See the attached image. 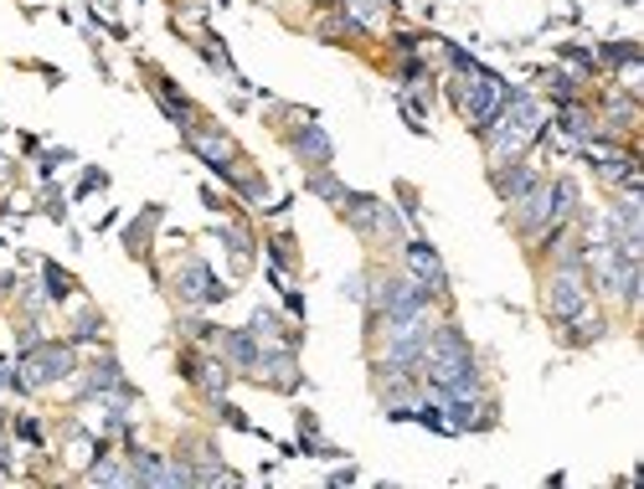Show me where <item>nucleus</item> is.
<instances>
[{
    "instance_id": "6e6552de",
    "label": "nucleus",
    "mask_w": 644,
    "mask_h": 489,
    "mask_svg": "<svg viewBox=\"0 0 644 489\" xmlns=\"http://www.w3.org/2000/svg\"><path fill=\"white\" fill-rule=\"evenodd\" d=\"M186 140H191V150H196V155H202L206 165H212V170H222V176H232V160H238V145H232V140H227V134H222V129H186Z\"/></svg>"
},
{
    "instance_id": "f257e3e1",
    "label": "nucleus",
    "mask_w": 644,
    "mask_h": 489,
    "mask_svg": "<svg viewBox=\"0 0 644 489\" xmlns=\"http://www.w3.org/2000/svg\"><path fill=\"white\" fill-rule=\"evenodd\" d=\"M536 134H541V104L526 98V93H511L505 109H500L496 119H490V129H485L490 170H496V165H511V160H526V150L536 145Z\"/></svg>"
},
{
    "instance_id": "39448f33",
    "label": "nucleus",
    "mask_w": 644,
    "mask_h": 489,
    "mask_svg": "<svg viewBox=\"0 0 644 489\" xmlns=\"http://www.w3.org/2000/svg\"><path fill=\"white\" fill-rule=\"evenodd\" d=\"M21 386H52V381H62L68 371H73V350L68 345H32L26 350V361H21Z\"/></svg>"
},
{
    "instance_id": "0eeeda50",
    "label": "nucleus",
    "mask_w": 644,
    "mask_h": 489,
    "mask_svg": "<svg viewBox=\"0 0 644 489\" xmlns=\"http://www.w3.org/2000/svg\"><path fill=\"white\" fill-rule=\"evenodd\" d=\"M176 294H181L186 305H212V299H222V284L206 273V263L202 258H186L181 269H176Z\"/></svg>"
},
{
    "instance_id": "f8f14e48",
    "label": "nucleus",
    "mask_w": 644,
    "mask_h": 489,
    "mask_svg": "<svg viewBox=\"0 0 644 489\" xmlns=\"http://www.w3.org/2000/svg\"><path fill=\"white\" fill-rule=\"evenodd\" d=\"M490 176H496V191H500V201H505V206H511V201H515V196H521V191H526V186L536 181V170H532V165H526V160L496 165Z\"/></svg>"
},
{
    "instance_id": "f3484780",
    "label": "nucleus",
    "mask_w": 644,
    "mask_h": 489,
    "mask_svg": "<svg viewBox=\"0 0 644 489\" xmlns=\"http://www.w3.org/2000/svg\"><path fill=\"white\" fill-rule=\"evenodd\" d=\"M350 16H361V21H377V0H350Z\"/></svg>"
},
{
    "instance_id": "20e7f679",
    "label": "nucleus",
    "mask_w": 644,
    "mask_h": 489,
    "mask_svg": "<svg viewBox=\"0 0 644 489\" xmlns=\"http://www.w3.org/2000/svg\"><path fill=\"white\" fill-rule=\"evenodd\" d=\"M341 212L350 217V227L367 237L371 248H403V222H397V206H386L377 196H346L341 201Z\"/></svg>"
},
{
    "instance_id": "9d476101",
    "label": "nucleus",
    "mask_w": 644,
    "mask_h": 489,
    "mask_svg": "<svg viewBox=\"0 0 644 489\" xmlns=\"http://www.w3.org/2000/svg\"><path fill=\"white\" fill-rule=\"evenodd\" d=\"M289 145H295V155L305 165H314V170H320V165H331V134H325L320 124L295 129V140H289Z\"/></svg>"
},
{
    "instance_id": "1a4fd4ad",
    "label": "nucleus",
    "mask_w": 644,
    "mask_h": 489,
    "mask_svg": "<svg viewBox=\"0 0 644 489\" xmlns=\"http://www.w3.org/2000/svg\"><path fill=\"white\" fill-rule=\"evenodd\" d=\"M186 377L196 381V392L212 402H222V392H227V381H232V371H227V361H186Z\"/></svg>"
},
{
    "instance_id": "7ed1b4c3",
    "label": "nucleus",
    "mask_w": 644,
    "mask_h": 489,
    "mask_svg": "<svg viewBox=\"0 0 644 489\" xmlns=\"http://www.w3.org/2000/svg\"><path fill=\"white\" fill-rule=\"evenodd\" d=\"M505 98H511V88H505L496 73H485L479 62L460 77V83H454V104H460L464 124L475 129V134H485V129H490V119L505 109Z\"/></svg>"
},
{
    "instance_id": "423d86ee",
    "label": "nucleus",
    "mask_w": 644,
    "mask_h": 489,
    "mask_svg": "<svg viewBox=\"0 0 644 489\" xmlns=\"http://www.w3.org/2000/svg\"><path fill=\"white\" fill-rule=\"evenodd\" d=\"M403 273H413V278H418L428 294H439V299H443V289H449V273H443L439 253H433L428 242H403Z\"/></svg>"
},
{
    "instance_id": "9b49d317",
    "label": "nucleus",
    "mask_w": 644,
    "mask_h": 489,
    "mask_svg": "<svg viewBox=\"0 0 644 489\" xmlns=\"http://www.w3.org/2000/svg\"><path fill=\"white\" fill-rule=\"evenodd\" d=\"M263 350H295V335H289V325L278 320V314H269V309H258L253 314V330H248Z\"/></svg>"
},
{
    "instance_id": "ddd939ff",
    "label": "nucleus",
    "mask_w": 644,
    "mask_h": 489,
    "mask_svg": "<svg viewBox=\"0 0 644 489\" xmlns=\"http://www.w3.org/2000/svg\"><path fill=\"white\" fill-rule=\"evenodd\" d=\"M222 350H227V361L238 366V371H253V366H258V341L248 335V330H238V335H222Z\"/></svg>"
},
{
    "instance_id": "2eb2a0df",
    "label": "nucleus",
    "mask_w": 644,
    "mask_h": 489,
    "mask_svg": "<svg viewBox=\"0 0 644 489\" xmlns=\"http://www.w3.org/2000/svg\"><path fill=\"white\" fill-rule=\"evenodd\" d=\"M310 186H314V191H320V196H325V201H335V206H341V201H346V196H350L346 186H335V181H331V176H325V165H320V176H314V181H310Z\"/></svg>"
},
{
    "instance_id": "4468645a",
    "label": "nucleus",
    "mask_w": 644,
    "mask_h": 489,
    "mask_svg": "<svg viewBox=\"0 0 644 489\" xmlns=\"http://www.w3.org/2000/svg\"><path fill=\"white\" fill-rule=\"evenodd\" d=\"M88 479H93V485H134V474L119 469V464H93Z\"/></svg>"
},
{
    "instance_id": "dca6fc26",
    "label": "nucleus",
    "mask_w": 644,
    "mask_h": 489,
    "mask_svg": "<svg viewBox=\"0 0 644 489\" xmlns=\"http://www.w3.org/2000/svg\"><path fill=\"white\" fill-rule=\"evenodd\" d=\"M47 284H52V289H47L52 299H68V294H73V278H68L62 269H52V263H47Z\"/></svg>"
},
{
    "instance_id": "f03ea898",
    "label": "nucleus",
    "mask_w": 644,
    "mask_h": 489,
    "mask_svg": "<svg viewBox=\"0 0 644 489\" xmlns=\"http://www.w3.org/2000/svg\"><path fill=\"white\" fill-rule=\"evenodd\" d=\"M593 294L598 289H593L583 258H562V263H552L547 278H541V309L552 314L557 325H568L572 314H583V309L593 305Z\"/></svg>"
}]
</instances>
